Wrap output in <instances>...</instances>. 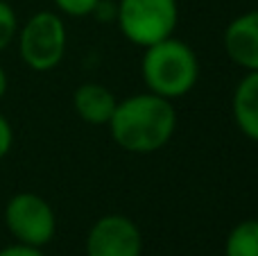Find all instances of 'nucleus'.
<instances>
[{"label": "nucleus", "mask_w": 258, "mask_h": 256, "mask_svg": "<svg viewBox=\"0 0 258 256\" xmlns=\"http://www.w3.org/2000/svg\"><path fill=\"white\" fill-rule=\"evenodd\" d=\"M100 0H54V7L71 18H84V16H93L95 7Z\"/></svg>", "instance_id": "12"}, {"label": "nucleus", "mask_w": 258, "mask_h": 256, "mask_svg": "<svg viewBox=\"0 0 258 256\" xmlns=\"http://www.w3.org/2000/svg\"><path fill=\"white\" fill-rule=\"evenodd\" d=\"M141 75L150 93L174 102L195 89L200 80V59L188 43L170 36L145 48Z\"/></svg>", "instance_id": "2"}, {"label": "nucleus", "mask_w": 258, "mask_h": 256, "mask_svg": "<svg viewBox=\"0 0 258 256\" xmlns=\"http://www.w3.org/2000/svg\"><path fill=\"white\" fill-rule=\"evenodd\" d=\"M118 100L111 89L98 82H84L73 93V109L89 125H107Z\"/></svg>", "instance_id": "8"}, {"label": "nucleus", "mask_w": 258, "mask_h": 256, "mask_svg": "<svg viewBox=\"0 0 258 256\" xmlns=\"http://www.w3.org/2000/svg\"><path fill=\"white\" fill-rule=\"evenodd\" d=\"M224 256H258V220H242L229 231L224 240Z\"/></svg>", "instance_id": "10"}, {"label": "nucleus", "mask_w": 258, "mask_h": 256, "mask_svg": "<svg viewBox=\"0 0 258 256\" xmlns=\"http://www.w3.org/2000/svg\"><path fill=\"white\" fill-rule=\"evenodd\" d=\"M0 256H45V254L41 252V247H32V245L16 243V245H9V247L0 249Z\"/></svg>", "instance_id": "14"}, {"label": "nucleus", "mask_w": 258, "mask_h": 256, "mask_svg": "<svg viewBox=\"0 0 258 256\" xmlns=\"http://www.w3.org/2000/svg\"><path fill=\"white\" fill-rule=\"evenodd\" d=\"M231 111L242 136L258 143V71L247 73L238 82L231 100Z\"/></svg>", "instance_id": "9"}, {"label": "nucleus", "mask_w": 258, "mask_h": 256, "mask_svg": "<svg viewBox=\"0 0 258 256\" xmlns=\"http://www.w3.org/2000/svg\"><path fill=\"white\" fill-rule=\"evenodd\" d=\"M16 32H18V18L16 12L9 3L0 0V52L16 39Z\"/></svg>", "instance_id": "11"}, {"label": "nucleus", "mask_w": 258, "mask_h": 256, "mask_svg": "<svg viewBox=\"0 0 258 256\" xmlns=\"http://www.w3.org/2000/svg\"><path fill=\"white\" fill-rule=\"evenodd\" d=\"M12 143H14V132H12V125L9 120L0 113V159H5L12 150Z\"/></svg>", "instance_id": "13"}, {"label": "nucleus", "mask_w": 258, "mask_h": 256, "mask_svg": "<svg viewBox=\"0 0 258 256\" xmlns=\"http://www.w3.org/2000/svg\"><path fill=\"white\" fill-rule=\"evenodd\" d=\"M224 52L247 73L258 71V9L236 16L224 27Z\"/></svg>", "instance_id": "7"}, {"label": "nucleus", "mask_w": 258, "mask_h": 256, "mask_svg": "<svg viewBox=\"0 0 258 256\" xmlns=\"http://www.w3.org/2000/svg\"><path fill=\"white\" fill-rule=\"evenodd\" d=\"M5 93H7V73H5V68L0 66V100L5 98Z\"/></svg>", "instance_id": "16"}, {"label": "nucleus", "mask_w": 258, "mask_h": 256, "mask_svg": "<svg viewBox=\"0 0 258 256\" xmlns=\"http://www.w3.org/2000/svg\"><path fill=\"white\" fill-rule=\"evenodd\" d=\"M143 234L132 218L107 213L86 234V256H141Z\"/></svg>", "instance_id": "6"}, {"label": "nucleus", "mask_w": 258, "mask_h": 256, "mask_svg": "<svg viewBox=\"0 0 258 256\" xmlns=\"http://www.w3.org/2000/svg\"><path fill=\"white\" fill-rule=\"evenodd\" d=\"M5 225L23 245L43 247L57 234V216L45 198L36 193H16L5 207Z\"/></svg>", "instance_id": "5"}, {"label": "nucleus", "mask_w": 258, "mask_h": 256, "mask_svg": "<svg viewBox=\"0 0 258 256\" xmlns=\"http://www.w3.org/2000/svg\"><path fill=\"white\" fill-rule=\"evenodd\" d=\"M18 34V52L25 66L36 73L52 71L66 54V23L54 12H36L23 23Z\"/></svg>", "instance_id": "4"}, {"label": "nucleus", "mask_w": 258, "mask_h": 256, "mask_svg": "<svg viewBox=\"0 0 258 256\" xmlns=\"http://www.w3.org/2000/svg\"><path fill=\"white\" fill-rule=\"evenodd\" d=\"M93 16L102 23H113L116 21V3H113V0H100Z\"/></svg>", "instance_id": "15"}, {"label": "nucleus", "mask_w": 258, "mask_h": 256, "mask_svg": "<svg viewBox=\"0 0 258 256\" xmlns=\"http://www.w3.org/2000/svg\"><path fill=\"white\" fill-rule=\"evenodd\" d=\"M116 23L122 36L138 48H150L174 36L179 25L177 0H118Z\"/></svg>", "instance_id": "3"}, {"label": "nucleus", "mask_w": 258, "mask_h": 256, "mask_svg": "<svg viewBox=\"0 0 258 256\" xmlns=\"http://www.w3.org/2000/svg\"><path fill=\"white\" fill-rule=\"evenodd\" d=\"M107 127L120 150L132 154H152L172 141L177 130V111L172 100L147 91L120 100Z\"/></svg>", "instance_id": "1"}]
</instances>
